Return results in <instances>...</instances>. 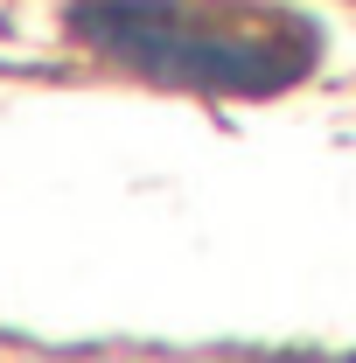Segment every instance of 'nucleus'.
Wrapping results in <instances>:
<instances>
[{
  "mask_svg": "<svg viewBox=\"0 0 356 363\" xmlns=\"http://www.w3.org/2000/svg\"><path fill=\"white\" fill-rule=\"evenodd\" d=\"M70 35L147 84L196 98H272L321 56V28L259 0H70Z\"/></svg>",
  "mask_w": 356,
  "mask_h": 363,
  "instance_id": "obj_1",
  "label": "nucleus"
}]
</instances>
